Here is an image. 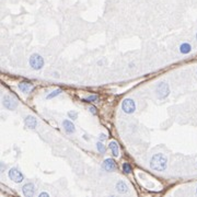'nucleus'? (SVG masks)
Listing matches in <instances>:
<instances>
[{
	"mask_svg": "<svg viewBox=\"0 0 197 197\" xmlns=\"http://www.w3.org/2000/svg\"><path fill=\"white\" fill-rule=\"evenodd\" d=\"M168 166V160L161 153L154 154L150 161V166L156 171H164Z\"/></svg>",
	"mask_w": 197,
	"mask_h": 197,
	"instance_id": "obj_1",
	"label": "nucleus"
},
{
	"mask_svg": "<svg viewBox=\"0 0 197 197\" xmlns=\"http://www.w3.org/2000/svg\"><path fill=\"white\" fill-rule=\"evenodd\" d=\"M30 65H31L32 68L35 69V70H40V69L44 66L43 57H41L38 54L32 55L31 58H30Z\"/></svg>",
	"mask_w": 197,
	"mask_h": 197,
	"instance_id": "obj_2",
	"label": "nucleus"
},
{
	"mask_svg": "<svg viewBox=\"0 0 197 197\" xmlns=\"http://www.w3.org/2000/svg\"><path fill=\"white\" fill-rule=\"evenodd\" d=\"M157 94L159 99H166L170 94V88L166 82H161L157 86Z\"/></svg>",
	"mask_w": 197,
	"mask_h": 197,
	"instance_id": "obj_3",
	"label": "nucleus"
},
{
	"mask_svg": "<svg viewBox=\"0 0 197 197\" xmlns=\"http://www.w3.org/2000/svg\"><path fill=\"white\" fill-rule=\"evenodd\" d=\"M122 109L125 113L127 114H131L134 113L135 110H136V104H135V101L131 100V99H125V100L122 102Z\"/></svg>",
	"mask_w": 197,
	"mask_h": 197,
	"instance_id": "obj_4",
	"label": "nucleus"
},
{
	"mask_svg": "<svg viewBox=\"0 0 197 197\" xmlns=\"http://www.w3.org/2000/svg\"><path fill=\"white\" fill-rule=\"evenodd\" d=\"M3 106L8 110H15L18 106V102L15 97H10V95H5L2 99Z\"/></svg>",
	"mask_w": 197,
	"mask_h": 197,
	"instance_id": "obj_5",
	"label": "nucleus"
},
{
	"mask_svg": "<svg viewBox=\"0 0 197 197\" xmlns=\"http://www.w3.org/2000/svg\"><path fill=\"white\" fill-rule=\"evenodd\" d=\"M9 177L15 183H21L23 181V174L17 168H12L9 170Z\"/></svg>",
	"mask_w": 197,
	"mask_h": 197,
	"instance_id": "obj_6",
	"label": "nucleus"
},
{
	"mask_svg": "<svg viewBox=\"0 0 197 197\" xmlns=\"http://www.w3.org/2000/svg\"><path fill=\"white\" fill-rule=\"evenodd\" d=\"M23 195L26 197H32L35 193V186L33 183H26L25 185L22 187Z\"/></svg>",
	"mask_w": 197,
	"mask_h": 197,
	"instance_id": "obj_7",
	"label": "nucleus"
},
{
	"mask_svg": "<svg viewBox=\"0 0 197 197\" xmlns=\"http://www.w3.org/2000/svg\"><path fill=\"white\" fill-rule=\"evenodd\" d=\"M102 168L104 169L105 171H109V172L114 171L115 169H116V162H115L113 159H106V160L103 161Z\"/></svg>",
	"mask_w": 197,
	"mask_h": 197,
	"instance_id": "obj_8",
	"label": "nucleus"
},
{
	"mask_svg": "<svg viewBox=\"0 0 197 197\" xmlns=\"http://www.w3.org/2000/svg\"><path fill=\"white\" fill-rule=\"evenodd\" d=\"M63 126H64V128H65L66 133H68V134H74V130H76L74 125L71 123V120H65L63 122Z\"/></svg>",
	"mask_w": 197,
	"mask_h": 197,
	"instance_id": "obj_9",
	"label": "nucleus"
},
{
	"mask_svg": "<svg viewBox=\"0 0 197 197\" xmlns=\"http://www.w3.org/2000/svg\"><path fill=\"white\" fill-rule=\"evenodd\" d=\"M24 123H25L26 127H29L31 129H34L37 125V122H36V118H34L33 116H26L24 118Z\"/></svg>",
	"mask_w": 197,
	"mask_h": 197,
	"instance_id": "obj_10",
	"label": "nucleus"
},
{
	"mask_svg": "<svg viewBox=\"0 0 197 197\" xmlns=\"http://www.w3.org/2000/svg\"><path fill=\"white\" fill-rule=\"evenodd\" d=\"M116 189L120 194H125V193L128 192V186L126 185V183H124V181H120L116 184Z\"/></svg>",
	"mask_w": 197,
	"mask_h": 197,
	"instance_id": "obj_11",
	"label": "nucleus"
},
{
	"mask_svg": "<svg viewBox=\"0 0 197 197\" xmlns=\"http://www.w3.org/2000/svg\"><path fill=\"white\" fill-rule=\"evenodd\" d=\"M32 84L30 82H21V83H19V89H20L21 91L22 92H24V93H28V92H30L32 90Z\"/></svg>",
	"mask_w": 197,
	"mask_h": 197,
	"instance_id": "obj_12",
	"label": "nucleus"
},
{
	"mask_svg": "<svg viewBox=\"0 0 197 197\" xmlns=\"http://www.w3.org/2000/svg\"><path fill=\"white\" fill-rule=\"evenodd\" d=\"M110 149L112 150V154H113L114 157H118V154H120V149H118L117 143L112 141V143H110Z\"/></svg>",
	"mask_w": 197,
	"mask_h": 197,
	"instance_id": "obj_13",
	"label": "nucleus"
},
{
	"mask_svg": "<svg viewBox=\"0 0 197 197\" xmlns=\"http://www.w3.org/2000/svg\"><path fill=\"white\" fill-rule=\"evenodd\" d=\"M191 51H192V46L189 43H183L180 46V51L182 54H189V53H191Z\"/></svg>",
	"mask_w": 197,
	"mask_h": 197,
	"instance_id": "obj_14",
	"label": "nucleus"
},
{
	"mask_svg": "<svg viewBox=\"0 0 197 197\" xmlns=\"http://www.w3.org/2000/svg\"><path fill=\"white\" fill-rule=\"evenodd\" d=\"M61 93V89H57V90H55V91H53L51 93H49L48 95H47V99H53V97H57L58 94H60Z\"/></svg>",
	"mask_w": 197,
	"mask_h": 197,
	"instance_id": "obj_15",
	"label": "nucleus"
},
{
	"mask_svg": "<svg viewBox=\"0 0 197 197\" xmlns=\"http://www.w3.org/2000/svg\"><path fill=\"white\" fill-rule=\"evenodd\" d=\"M123 171L125 172L126 174H129L131 172V166L129 163H124L123 164Z\"/></svg>",
	"mask_w": 197,
	"mask_h": 197,
	"instance_id": "obj_16",
	"label": "nucleus"
},
{
	"mask_svg": "<svg viewBox=\"0 0 197 197\" xmlns=\"http://www.w3.org/2000/svg\"><path fill=\"white\" fill-rule=\"evenodd\" d=\"M99 100V97H97V95H90V97H86L83 101H86V102H95V101Z\"/></svg>",
	"mask_w": 197,
	"mask_h": 197,
	"instance_id": "obj_17",
	"label": "nucleus"
},
{
	"mask_svg": "<svg viewBox=\"0 0 197 197\" xmlns=\"http://www.w3.org/2000/svg\"><path fill=\"white\" fill-rule=\"evenodd\" d=\"M97 150H99L100 153H104V152H105V146H104L102 143H97Z\"/></svg>",
	"mask_w": 197,
	"mask_h": 197,
	"instance_id": "obj_18",
	"label": "nucleus"
},
{
	"mask_svg": "<svg viewBox=\"0 0 197 197\" xmlns=\"http://www.w3.org/2000/svg\"><path fill=\"white\" fill-rule=\"evenodd\" d=\"M68 116L71 118V120H77L78 118V113L77 112H74V111H70V112H68Z\"/></svg>",
	"mask_w": 197,
	"mask_h": 197,
	"instance_id": "obj_19",
	"label": "nucleus"
},
{
	"mask_svg": "<svg viewBox=\"0 0 197 197\" xmlns=\"http://www.w3.org/2000/svg\"><path fill=\"white\" fill-rule=\"evenodd\" d=\"M89 110H90V112H91L92 114H97V109H95L94 106H90Z\"/></svg>",
	"mask_w": 197,
	"mask_h": 197,
	"instance_id": "obj_20",
	"label": "nucleus"
},
{
	"mask_svg": "<svg viewBox=\"0 0 197 197\" xmlns=\"http://www.w3.org/2000/svg\"><path fill=\"white\" fill-rule=\"evenodd\" d=\"M99 138H100L101 141H103V140H105V139H106V135H105V134H101V135H100V137H99Z\"/></svg>",
	"mask_w": 197,
	"mask_h": 197,
	"instance_id": "obj_21",
	"label": "nucleus"
},
{
	"mask_svg": "<svg viewBox=\"0 0 197 197\" xmlns=\"http://www.w3.org/2000/svg\"><path fill=\"white\" fill-rule=\"evenodd\" d=\"M48 197V193H46V192H43V193H41L40 194V197Z\"/></svg>",
	"mask_w": 197,
	"mask_h": 197,
	"instance_id": "obj_22",
	"label": "nucleus"
},
{
	"mask_svg": "<svg viewBox=\"0 0 197 197\" xmlns=\"http://www.w3.org/2000/svg\"><path fill=\"white\" fill-rule=\"evenodd\" d=\"M196 40H197V34H196Z\"/></svg>",
	"mask_w": 197,
	"mask_h": 197,
	"instance_id": "obj_23",
	"label": "nucleus"
}]
</instances>
